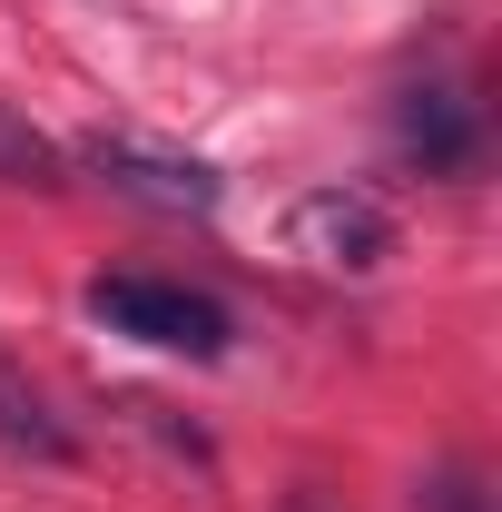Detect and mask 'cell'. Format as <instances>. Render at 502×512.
<instances>
[{"instance_id":"cell-1","label":"cell","mask_w":502,"mask_h":512,"mask_svg":"<svg viewBox=\"0 0 502 512\" xmlns=\"http://www.w3.org/2000/svg\"><path fill=\"white\" fill-rule=\"evenodd\" d=\"M89 316L109 325V335H138V345H158V355H227V306L217 296H197L178 276H99L89 286Z\"/></svg>"},{"instance_id":"cell-2","label":"cell","mask_w":502,"mask_h":512,"mask_svg":"<svg viewBox=\"0 0 502 512\" xmlns=\"http://www.w3.org/2000/svg\"><path fill=\"white\" fill-rule=\"evenodd\" d=\"M69 168H89L109 197H138V207H158V217H207V207L227 197V178H217L207 158H178V148H158V138H128V128L89 138Z\"/></svg>"},{"instance_id":"cell-3","label":"cell","mask_w":502,"mask_h":512,"mask_svg":"<svg viewBox=\"0 0 502 512\" xmlns=\"http://www.w3.org/2000/svg\"><path fill=\"white\" fill-rule=\"evenodd\" d=\"M286 237H296V256L325 266V276H375L384 256H394V207L365 197V188H315V197H296Z\"/></svg>"},{"instance_id":"cell-4","label":"cell","mask_w":502,"mask_h":512,"mask_svg":"<svg viewBox=\"0 0 502 512\" xmlns=\"http://www.w3.org/2000/svg\"><path fill=\"white\" fill-rule=\"evenodd\" d=\"M404 158H414V168H424V178H463V168H473V148H483V138H473V99H463V89H443V79H424V89H404Z\"/></svg>"},{"instance_id":"cell-5","label":"cell","mask_w":502,"mask_h":512,"mask_svg":"<svg viewBox=\"0 0 502 512\" xmlns=\"http://www.w3.org/2000/svg\"><path fill=\"white\" fill-rule=\"evenodd\" d=\"M0 453H20V463H69V424L50 414V394L30 384V365L0 345Z\"/></svg>"},{"instance_id":"cell-6","label":"cell","mask_w":502,"mask_h":512,"mask_svg":"<svg viewBox=\"0 0 502 512\" xmlns=\"http://www.w3.org/2000/svg\"><path fill=\"white\" fill-rule=\"evenodd\" d=\"M0 188H69V148L0 99Z\"/></svg>"},{"instance_id":"cell-7","label":"cell","mask_w":502,"mask_h":512,"mask_svg":"<svg viewBox=\"0 0 502 512\" xmlns=\"http://www.w3.org/2000/svg\"><path fill=\"white\" fill-rule=\"evenodd\" d=\"M424 512H483V483L453 463V473H434V483H424Z\"/></svg>"},{"instance_id":"cell-8","label":"cell","mask_w":502,"mask_h":512,"mask_svg":"<svg viewBox=\"0 0 502 512\" xmlns=\"http://www.w3.org/2000/svg\"><path fill=\"white\" fill-rule=\"evenodd\" d=\"M276 512H335V503H315V493H286V503H276Z\"/></svg>"}]
</instances>
